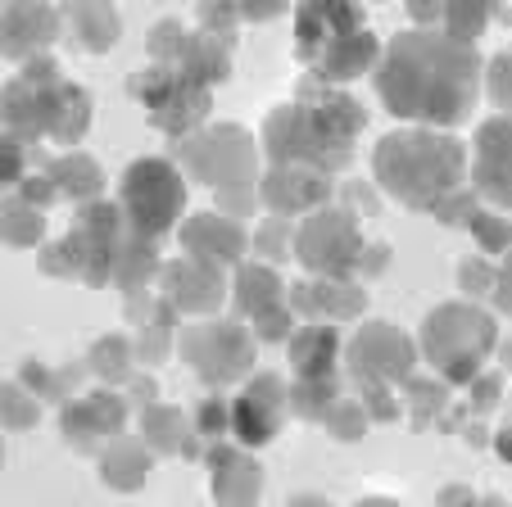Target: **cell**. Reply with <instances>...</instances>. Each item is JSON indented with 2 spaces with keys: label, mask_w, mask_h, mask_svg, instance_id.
<instances>
[{
  "label": "cell",
  "mask_w": 512,
  "mask_h": 507,
  "mask_svg": "<svg viewBox=\"0 0 512 507\" xmlns=\"http://www.w3.org/2000/svg\"><path fill=\"white\" fill-rule=\"evenodd\" d=\"M377 91L390 114L417 123H463L481 91V59L440 28H408L386 46Z\"/></svg>",
  "instance_id": "1"
},
{
  "label": "cell",
  "mask_w": 512,
  "mask_h": 507,
  "mask_svg": "<svg viewBox=\"0 0 512 507\" xmlns=\"http://www.w3.org/2000/svg\"><path fill=\"white\" fill-rule=\"evenodd\" d=\"M368 114L354 96L327 87V82H304L295 105L272 109L263 127V150L272 168H313V173H340L354 159V136L363 132Z\"/></svg>",
  "instance_id": "2"
},
{
  "label": "cell",
  "mask_w": 512,
  "mask_h": 507,
  "mask_svg": "<svg viewBox=\"0 0 512 507\" xmlns=\"http://www.w3.org/2000/svg\"><path fill=\"white\" fill-rule=\"evenodd\" d=\"M372 168H377V186L390 200L408 204V209H435L449 191H458L463 145L454 136L426 132V127L390 132L377 141Z\"/></svg>",
  "instance_id": "3"
},
{
  "label": "cell",
  "mask_w": 512,
  "mask_h": 507,
  "mask_svg": "<svg viewBox=\"0 0 512 507\" xmlns=\"http://www.w3.org/2000/svg\"><path fill=\"white\" fill-rule=\"evenodd\" d=\"M295 55L313 68V82H349L377 64V37L354 5H304L295 14Z\"/></svg>",
  "instance_id": "4"
},
{
  "label": "cell",
  "mask_w": 512,
  "mask_h": 507,
  "mask_svg": "<svg viewBox=\"0 0 512 507\" xmlns=\"http://www.w3.org/2000/svg\"><path fill=\"white\" fill-rule=\"evenodd\" d=\"M499 345V331H494V317H485L481 308H467V304H445L435 308L422 326V349L445 381L463 385V381H476L481 372L485 354Z\"/></svg>",
  "instance_id": "5"
},
{
  "label": "cell",
  "mask_w": 512,
  "mask_h": 507,
  "mask_svg": "<svg viewBox=\"0 0 512 507\" xmlns=\"http://www.w3.org/2000/svg\"><path fill=\"white\" fill-rule=\"evenodd\" d=\"M186 200V182L168 159H136L123 173L118 186V213H123L127 231L145 240H159L177 222Z\"/></svg>",
  "instance_id": "6"
},
{
  "label": "cell",
  "mask_w": 512,
  "mask_h": 507,
  "mask_svg": "<svg viewBox=\"0 0 512 507\" xmlns=\"http://www.w3.org/2000/svg\"><path fill=\"white\" fill-rule=\"evenodd\" d=\"M290 245H295V259L309 272H318L322 281H345L358 263V249H363L358 213L322 204V209H313L309 222L290 231Z\"/></svg>",
  "instance_id": "7"
},
{
  "label": "cell",
  "mask_w": 512,
  "mask_h": 507,
  "mask_svg": "<svg viewBox=\"0 0 512 507\" xmlns=\"http://www.w3.org/2000/svg\"><path fill=\"white\" fill-rule=\"evenodd\" d=\"M182 163L186 173L200 182L218 186H254V168H259V145L245 127H204L182 141Z\"/></svg>",
  "instance_id": "8"
},
{
  "label": "cell",
  "mask_w": 512,
  "mask_h": 507,
  "mask_svg": "<svg viewBox=\"0 0 512 507\" xmlns=\"http://www.w3.org/2000/svg\"><path fill=\"white\" fill-rule=\"evenodd\" d=\"M127 87H132V96L145 105L150 123H155L159 132H168V136L195 132V127L204 123V114H209V87L191 82L186 73H177V68H168V64H155V68H145V73H132Z\"/></svg>",
  "instance_id": "9"
},
{
  "label": "cell",
  "mask_w": 512,
  "mask_h": 507,
  "mask_svg": "<svg viewBox=\"0 0 512 507\" xmlns=\"http://www.w3.org/2000/svg\"><path fill=\"white\" fill-rule=\"evenodd\" d=\"M123 231H127V222L114 204H105V200L82 204L64 236V249H68V259H73V277H82L87 286H109Z\"/></svg>",
  "instance_id": "10"
},
{
  "label": "cell",
  "mask_w": 512,
  "mask_h": 507,
  "mask_svg": "<svg viewBox=\"0 0 512 507\" xmlns=\"http://www.w3.org/2000/svg\"><path fill=\"white\" fill-rule=\"evenodd\" d=\"M64 82L55 68V59H28L23 73L14 77L10 87L0 91V127L14 141H37L46 136V118H50V100H55V87Z\"/></svg>",
  "instance_id": "11"
},
{
  "label": "cell",
  "mask_w": 512,
  "mask_h": 507,
  "mask_svg": "<svg viewBox=\"0 0 512 507\" xmlns=\"http://www.w3.org/2000/svg\"><path fill=\"white\" fill-rule=\"evenodd\" d=\"M182 358L200 372V381L227 385L254 367V340L236 322H204L182 335Z\"/></svg>",
  "instance_id": "12"
},
{
  "label": "cell",
  "mask_w": 512,
  "mask_h": 507,
  "mask_svg": "<svg viewBox=\"0 0 512 507\" xmlns=\"http://www.w3.org/2000/svg\"><path fill=\"white\" fill-rule=\"evenodd\" d=\"M413 340H404V331L390 322H368L358 331V340L349 345V367L363 385H386V381H408L413 367Z\"/></svg>",
  "instance_id": "13"
},
{
  "label": "cell",
  "mask_w": 512,
  "mask_h": 507,
  "mask_svg": "<svg viewBox=\"0 0 512 507\" xmlns=\"http://www.w3.org/2000/svg\"><path fill=\"white\" fill-rule=\"evenodd\" d=\"M281 417H286V385L277 376H259L245 385V394L232 408V431L241 444H268L277 435Z\"/></svg>",
  "instance_id": "14"
},
{
  "label": "cell",
  "mask_w": 512,
  "mask_h": 507,
  "mask_svg": "<svg viewBox=\"0 0 512 507\" xmlns=\"http://www.w3.org/2000/svg\"><path fill=\"white\" fill-rule=\"evenodd\" d=\"M277 218L286 213H304V209H322L331 200V177L313 173V168H272L263 182H254Z\"/></svg>",
  "instance_id": "15"
},
{
  "label": "cell",
  "mask_w": 512,
  "mask_h": 507,
  "mask_svg": "<svg viewBox=\"0 0 512 507\" xmlns=\"http://www.w3.org/2000/svg\"><path fill=\"white\" fill-rule=\"evenodd\" d=\"M223 268L204 259H182L164 268V295L173 308H186V313H213L223 304Z\"/></svg>",
  "instance_id": "16"
},
{
  "label": "cell",
  "mask_w": 512,
  "mask_h": 507,
  "mask_svg": "<svg viewBox=\"0 0 512 507\" xmlns=\"http://www.w3.org/2000/svg\"><path fill=\"white\" fill-rule=\"evenodd\" d=\"M59 37V14L46 5H5L0 14V55L10 59H37Z\"/></svg>",
  "instance_id": "17"
},
{
  "label": "cell",
  "mask_w": 512,
  "mask_h": 507,
  "mask_svg": "<svg viewBox=\"0 0 512 507\" xmlns=\"http://www.w3.org/2000/svg\"><path fill=\"white\" fill-rule=\"evenodd\" d=\"M123 421H127V399L123 394L100 390L82 403H68L64 408V435L87 449L91 440H109V435H118L123 431Z\"/></svg>",
  "instance_id": "18"
},
{
  "label": "cell",
  "mask_w": 512,
  "mask_h": 507,
  "mask_svg": "<svg viewBox=\"0 0 512 507\" xmlns=\"http://www.w3.org/2000/svg\"><path fill=\"white\" fill-rule=\"evenodd\" d=\"M182 249L191 259H204V263H236L245 249V231L236 227L232 218H213V213H195L186 218L182 227Z\"/></svg>",
  "instance_id": "19"
},
{
  "label": "cell",
  "mask_w": 512,
  "mask_h": 507,
  "mask_svg": "<svg viewBox=\"0 0 512 507\" xmlns=\"http://www.w3.org/2000/svg\"><path fill=\"white\" fill-rule=\"evenodd\" d=\"M476 195L490 204H508V118H490L476 132Z\"/></svg>",
  "instance_id": "20"
},
{
  "label": "cell",
  "mask_w": 512,
  "mask_h": 507,
  "mask_svg": "<svg viewBox=\"0 0 512 507\" xmlns=\"http://www.w3.org/2000/svg\"><path fill=\"white\" fill-rule=\"evenodd\" d=\"M340 354V340L331 326H300L295 340H290V367H295V381H327L331 367H336Z\"/></svg>",
  "instance_id": "21"
},
{
  "label": "cell",
  "mask_w": 512,
  "mask_h": 507,
  "mask_svg": "<svg viewBox=\"0 0 512 507\" xmlns=\"http://www.w3.org/2000/svg\"><path fill=\"white\" fill-rule=\"evenodd\" d=\"M213 498L223 507H254V498H259L263 489V471L254 467L250 458H241V453L223 449V453H213Z\"/></svg>",
  "instance_id": "22"
},
{
  "label": "cell",
  "mask_w": 512,
  "mask_h": 507,
  "mask_svg": "<svg viewBox=\"0 0 512 507\" xmlns=\"http://www.w3.org/2000/svg\"><path fill=\"white\" fill-rule=\"evenodd\" d=\"M91 127V96L73 82H59L55 100H50V118H46V136H55L59 145H78Z\"/></svg>",
  "instance_id": "23"
},
{
  "label": "cell",
  "mask_w": 512,
  "mask_h": 507,
  "mask_svg": "<svg viewBox=\"0 0 512 507\" xmlns=\"http://www.w3.org/2000/svg\"><path fill=\"white\" fill-rule=\"evenodd\" d=\"M50 186L55 195H68V200H82V204H96V195L105 191V173L100 163L87 159V154H64V159L50 163Z\"/></svg>",
  "instance_id": "24"
},
{
  "label": "cell",
  "mask_w": 512,
  "mask_h": 507,
  "mask_svg": "<svg viewBox=\"0 0 512 507\" xmlns=\"http://www.w3.org/2000/svg\"><path fill=\"white\" fill-rule=\"evenodd\" d=\"M68 23H73V46H82V50H109L114 46V37H118V14L109 10V5H73L68 10Z\"/></svg>",
  "instance_id": "25"
},
{
  "label": "cell",
  "mask_w": 512,
  "mask_h": 507,
  "mask_svg": "<svg viewBox=\"0 0 512 507\" xmlns=\"http://www.w3.org/2000/svg\"><path fill=\"white\" fill-rule=\"evenodd\" d=\"M155 240L136 236V231H123V240H118V259H114V286L123 290H136L141 281H150V272H155Z\"/></svg>",
  "instance_id": "26"
},
{
  "label": "cell",
  "mask_w": 512,
  "mask_h": 507,
  "mask_svg": "<svg viewBox=\"0 0 512 507\" xmlns=\"http://www.w3.org/2000/svg\"><path fill=\"white\" fill-rule=\"evenodd\" d=\"M236 308L250 317L268 313V308H281V281L272 268H259V263H250V268H241V277H236Z\"/></svg>",
  "instance_id": "27"
},
{
  "label": "cell",
  "mask_w": 512,
  "mask_h": 507,
  "mask_svg": "<svg viewBox=\"0 0 512 507\" xmlns=\"http://www.w3.org/2000/svg\"><path fill=\"white\" fill-rule=\"evenodd\" d=\"M309 304H313V317L331 313L336 322H349V317L363 313L368 295H363L354 281H322V286H309Z\"/></svg>",
  "instance_id": "28"
},
{
  "label": "cell",
  "mask_w": 512,
  "mask_h": 507,
  "mask_svg": "<svg viewBox=\"0 0 512 507\" xmlns=\"http://www.w3.org/2000/svg\"><path fill=\"white\" fill-rule=\"evenodd\" d=\"M145 467H150V458L132 440H114V449L105 453V480L114 489H136L145 480Z\"/></svg>",
  "instance_id": "29"
},
{
  "label": "cell",
  "mask_w": 512,
  "mask_h": 507,
  "mask_svg": "<svg viewBox=\"0 0 512 507\" xmlns=\"http://www.w3.org/2000/svg\"><path fill=\"white\" fill-rule=\"evenodd\" d=\"M191 435V426H186V417L177 408H145V444L155 453H173L182 449V440Z\"/></svg>",
  "instance_id": "30"
},
{
  "label": "cell",
  "mask_w": 512,
  "mask_h": 507,
  "mask_svg": "<svg viewBox=\"0 0 512 507\" xmlns=\"http://www.w3.org/2000/svg\"><path fill=\"white\" fill-rule=\"evenodd\" d=\"M87 367H96L105 381H132V345H127L123 335H105V340L91 345Z\"/></svg>",
  "instance_id": "31"
},
{
  "label": "cell",
  "mask_w": 512,
  "mask_h": 507,
  "mask_svg": "<svg viewBox=\"0 0 512 507\" xmlns=\"http://www.w3.org/2000/svg\"><path fill=\"white\" fill-rule=\"evenodd\" d=\"M0 236L10 245H37L41 240V209L23 200H5L0 204Z\"/></svg>",
  "instance_id": "32"
},
{
  "label": "cell",
  "mask_w": 512,
  "mask_h": 507,
  "mask_svg": "<svg viewBox=\"0 0 512 507\" xmlns=\"http://www.w3.org/2000/svg\"><path fill=\"white\" fill-rule=\"evenodd\" d=\"M286 399L300 417H327V408L336 403V376H327V381H295V390Z\"/></svg>",
  "instance_id": "33"
},
{
  "label": "cell",
  "mask_w": 512,
  "mask_h": 507,
  "mask_svg": "<svg viewBox=\"0 0 512 507\" xmlns=\"http://www.w3.org/2000/svg\"><path fill=\"white\" fill-rule=\"evenodd\" d=\"M481 28H485V5H449V10H440V32L463 41V46H472L481 37Z\"/></svg>",
  "instance_id": "34"
},
{
  "label": "cell",
  "mask_w": 512,
  "mask_h": 507,
  "mask_svg": "<svg viewBox=\"0 0 512 507\" xmlns=\"http://www.w3.org/2000/svg\"><path fill=\"white\" fill-rule=\"evenodd\" d=\"M41 412L37 394H23L19 385H0V421L5 426H14V431H23V426H32Z\"/></svg>",
  "instance_id": "35"
},
{
  "label": "cell",
  "mask_w": 512,
  "mask_h": 507,
  "mask_svg": "<svg viewBox=\"0 0 512 507\" xmlns=\"http://www.w3.org/2000/svg\"><path fill=\"white\" fill-rule=\"evenodd\" d=\"M232 426V412L223 408V399H204L200 408H195V421H191V435H200V440L218 444L223 440V431Z\"/></svg>",
  "instance_id": "36"
},
{
  "label": "cell",
  "mask_w": 512,
  "mask_h": 507,
  "mask_svg": "<svg viewBox=\"0 0 512 507\" xmlns=\"http://www.w3.org/2000/svg\"><path fill=\"white\" fill-rule=\"evenodd\" d=\"M327 426H331V435L336 440H358V431L368 426V412L358 408V403H331L327 408Z\"/></svg>",
  "instance_id": "37"
},
{
  "label": "cell",
  "mask_w": 512,
  "mask_h": 507,
  "mask_svg": "<svg viewBox=\"0 0 512 507\" xmlns=\"http://www.w3.org/2000/svg\"><path fill=\"white\" fill-rule=\"evenodd\" d=\"M472 231L490 254H503V249H508V222H503L499 213H472Z\"/></svg>",
  "instance_id": "38"
},
{
  "label": "cell",
  "mask_w": 512,
  "mask_h": 507,
  "mask_svg": "<svg viewBox=\"0 0 512 507\" xmlns=\"http://www.w3.org/2000/svg\"><path fill=\"white\" fill-rule=\"evenodd\" d=\"M23 159H28V150H23L14 136L0 132V186H14L23 177Z\"/></svg>",
  "instance_id": "39"
},
{
  "label": "cell",
  "mask_w": 512,
  "mask_h": 507,
  "mask_svg": "<svg viewBox=\"0 0 512 507\" xmlns=\"http://www.w3.org/2000/svg\"><path fill=\"white\" fill-rule=\"evenodd\" d=\"M435 213L449 222H472V213H481V204H476V191H449L445 200L435 204Z\"/></svg>",
  "instance_id": "40"
},
{
  "label": "cell",
  "mask_w": 512,
  "mask_h": 507,
  "mask_svg": "<svg viewBox=\"0 0 512 507\" xmlns=\"http://www.w3.org/2000/svg\"><path fill=\"white\" fill-rule=\"evenodd\" d=\"M286 331H290V308H286V304H281V308H268V313L254 317V335H259V340H281Z\"/></svg>",
  "instance_id": "41"
},
{
  "label": "cell",
  "mask_w": 512,
  "mask_h": 507,
  "mask_svg": "<svg viewBox=\"0 0 512 507\" xmlns=\"http://www.w3.org/2000/svg\"><path fill=\"white\" fill-rule=\"evenodd\" d=\"M494 277H499V272L485 268V263H476V259H467V263H463V272H458V281H463L467 295H485V290L494 286Z\"/></svg>",
  "instance_id": "42"
},
{
  "label": "cell",
  "mask_w": 512,
  "mask_h": 507,
  "mask_svg": "<svg viewBox=\"0 0 512 507\" xmlns=\"http://www.w3.org/2000/svg\"><path fill=\"white\" fill-rule=\"evenodd\" d=\"M499 390H503V376H499V372H490V376H481V381H472V408H476V412H490L494 399H499Z\"/></svg>",
  "instance_id": "43"
},
{
  "label": "cell",
  "mask_w": 512,
  "mask_h": 507,
  "mask_svg": "<svg viewBox=\"0 0 512 507\" xmlns=\"http://www.w3.org/2000/svg\"><path fill=\"white\" fill-rule=\"evenodd\" d=\"M254 195H259V186H227V191H218V209L250 213L254 209Z\"/></svg>",
  "instance_id": "44"
},
{
  "label": "cell",
  "mask_w": 512,
  "mask_h": 507,
  "mask_svg": "<svg viewBox=\"0 0 512 507\" xmlns=\"http://www.w3.org/2000/svg\"><path fill=\"white\" fill-rule=\"evenodd\" d=\"M286 240H290V227H286L281 218H268V222H263V231H259V249L268 254V259H277Z\"/></svg>",
  "instance_id": "45"
},
{
  "label": "cell",
  "mask_w": 512,
  "mask_h": 507,
  "mask_svg": "<svg viewBox=\"0 0 512 507\" xmlns=\"http://www.w3.org/2000/svg\"><path fill=\"white\" fill-rule=\"evenodd\" d=\"M50 200H55V186H50V177H23V204H32V209H46Z\"/></svg>",
  "instance_id": "46"
},
{
  "label": "cell",
  "mask_w": 512,
  "mask_h": 507,
  "mask_svg": "<svg viewBox=\"0 0 512 507\" xmlns=\"http://www.w3.org/2000/svg\"><path fill=\"white\" fill-rule=\"evenodd\" d=\"M363 403H368L363 412H372V417H381V421L395 417V403H390L386 385H363Z\"/></svg>",
  "instance_id": "47"
},
{
  "label": "cell",
  "mask_w": 512,
  "mask_h": 507,
  "mask_svg": "<svg viewBox=\"0 0 512 507\" xmlns=\"http://www.w3.org/2000/svg\"><path fill=\"white\" fill-rule=\"evenodd\" d=\"M164 335H168V331H150V326H145L141 340L132 345V354H136V358H150V363H159V358H164V349H168Z\"/></svg>",
  "instance_id": "48"
},
{
  "label": "cell",
  "mask_w": 512,
  "mask_h": 507,
  "mask_svg": "<svg viewBox=\"0 0 512 507\" xmlns=\"http://www.w3.org/2000/svg\"><path fill=\"white\" fill-rule=\"evenodd\" d=\"M386 254H390V245H363V249H358V263H354V268L368 272V277H377V272L386 268Z\"/></svg>",
  "instance_id": "49"
},
{
  "label": "cell",
  "mask_w": 512,
  "mask_h": 507,
  "mask_svg": "<svg viewBox=\"0 0 512 507\" xmlns=\"http://www.w3.org/2000/svg\"><path fill=\"white\" fill-rule=\"evenodd\" d=\"M490 77H494V105H499V109H508V82H503V77H508V55H499V59H494Z\"/></svg>",
  "instance_id": "50"
},
{
  "label": "cell",
  "mask_w": 512,
  "mask_h": 507,
  "mask_svg": "<svg viewBox=\"0 0 512 507\" xmlns=\"http://www.w3.org/2000/svg\"><path fill=\"white\" fill-rule=\"evenodd\" d=\"M281 5H236V19H277Z\"/></svg>",
  "instance_id": "51"
},
{
  "label": "cell",
  "mask_w": 512,
  "mask_h": 507,
  "mask_svg": "<svg viewBox=\"0 0 512 507\" xmlns=\"http://www.w3.org/2000/svg\"><path fill=\"white\" fill-rule=\"evenodd\" d=\"M136 394H141V399H155V381H145V376H136Z\"/></svg>",
  "instance_id": "52"
},
{
  "label": "cell",
  "mask_w": 512,
  "mask_h": 507,
  "mask_svg": "<svg viewBox=\"0 0 512 507\" xmlns=\"http://www.w3.org/2000/svg\"><path fill=\"white\" fill-rule=\"evenodd\" d=\"M290 507H327V503H322V498H313V494H304V498H295Z\"/></svg>",
  "instance_id": "53"
},
{
  "label": "cell",
  "mask_w": 512,
  "mask_h": 507,
  "mask_svg": "<svg viewBox=\"0 0 512 507\" xmlns=\"http://www.w3.org/2000/svg\"><path fill=\"white\" fill-rule=\"evenodd\" d=\"M358 507H395L390 498H368V503H358Z\"/></svg>",
  "instance_id": "54"
}]
</instances>
